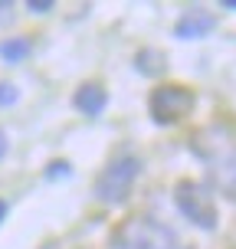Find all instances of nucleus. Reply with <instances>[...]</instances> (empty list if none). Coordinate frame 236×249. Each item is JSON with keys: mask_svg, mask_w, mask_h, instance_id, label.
<instances>
[{"mask_svg": "<svg viewBox=\"0 0 236 249\" xmlns=\"http://www.w3.org/2000/svg\"><path fill=\"white\" fill-rule=\"evenodd\" d=\"M194 151L203 158L217 190H223L226 197L236 200V141L233 138L226 135L223 128H207L194 138Z\"/></svg>", "mask_w": 236, "mask_h": 249, "instance_id": "nucleus-1", "label": "nucleus"}, {"mask_svg": "<svg viewBox=\"0 0 236 249\" xmlns=\"http://www.w3.org/2000/svg\"><path fill=\"white\" fill-rule=\"evenodd\" d=\"M138 174H141V158H135V154L112 158V161L105 164V171L99 174V180H95V197L102 203H109V207L125 203L128 194H131V187H135V180H138Z\"/></svg>", "mask_w": 236, "mask_h": 249, "instance_id": "nucleus-2", "label": "nucleus"}, {"mask_svg": "<svg viewBox=\"0 0 236 249\" xmlns=\"http://www.w3.org/2000/svg\"><path fill=\"white\" fill-rule=\"evenodd\" d=\"M118 249H187L171 226L158 223L151 216H135L118 230Z\"/></svg>", "mask_w": 236, "mask_h": 249, "instance_id": "nucleus-3", "label": "nucleus"}, {"mask_svg": "<svg viewBox=\"0 0 236 249\" xmlns=\"http://www.w3.org/2000/svg\"><path fill=\"white\" fill-rule=\"evenodd\" d=\"M174 203L181 216L190 220L197 230H217V203H213L210 190L197 180H181L174 187Z\"/></svg>", "mask_w": 236, "mask_h": 249, "instance_id": "nucleus-4", "label": "nucleus"}, {"mask_svg": "<svg viewBox=\"0 0 236 249\" xmlns=\"http://www.w3.org/2000/svg\"><path fill=\"white\" fill-rule=\"evenodd\" d=\"M148 108L158 124H174L194 108V92L187 86H158L148 99Z\"/></svg>", "mask_w": 236, "mask_h": 249, "instance_id": "nucleus-5", "label": "nucleus"}, {"mask_svg": "<svg viewBox=\"0 0 236 249\" xmlns=\"http://www.w3.org/2000/svg\"><path fill=\"white\" fill-rule=\"evenodd\" d=\"M213 26H217V20H213L210 10H203V7H190V10H184V17L177 20L174 36L177 39H203Z\"/></svg>", "mask_w": 236, "mask_h": 249, "instance_id": "nucleus-6", "label": "nucleus"}, {"mask_svg": "<svg viewBox=\"0 0 236 249\" xmlns=\"http://www.w3.org/2000/svg\"><path fill=\"white\" fill-rule=\"evenodd\" d=\"M73 105L79 108L82 115H89V118H95V115L105 112V105H109V92L99 86V82H86V86L75 89L73 95Z\"/></svg>", "mask_w": 236, "mask_h": 249, "instance_id": "nucleus-7", "label": "nucleus"}, {"mask_svg": "<svg viewBox=\"0 0 236 249\" xmlns=\"http://www.w3.org/2000/svg\"><path fill=\"white\" fill-rule=\"evenodd\" d=\"M30 39L26 36H7L0 39V59L7 62V66H17V62H23L26 56H30Z\"/></svg>", "mask_w": 236, "mask_h": 249, "instance_id": "nucleus-8", "label": "nucleus"}, {"mask_svg": "<svg viewBox=\"0 0 236 249\" xmlns=\"http://www.w3.org/2000/svg\"><path fill=\"white\" fill-rule=\"evenodd\" d=\"M135 66H138V72L154 75V72H161V69H164V56L158 50H141V53H138V59H135Z\"/></svg>", "mask_w": 236, "mask_h": 249, "instance_id": "nucleus-9", "label": "nucleus"}, {"mask_svg": "<svg viewBox=\"0 0 236 249\" xmlns=\"http://www.w3.org/2000/svg\"><path fill=\"white\" fill-rule=\"evenodd\" d=\"M17 99H20L17 86H10V82H0V108H10V105H17Z\"/></svg>", "mask_w": 236, "mask_h": 249, "instance_id": "nucleus-10", "label": "nucleus"}, {"mask_svg": "<svg viewBox=\"0 0 236 249\" xmlns=\"http://www.w3.org/2000/svg\"><path fill=\"white\" fill-rule=\"evenodd\" d=\"M26 10H30V13H50L53 10V0H30Z\"/></svg>", "mask_w": 236, "mask_h": 249, "instance_id": "nucleus-11", "label": "nucleus"}, {"mask_svg": "<svg viewBox=\"0 0 236 249\" xmlns=\"http://www.w3.org/2000/svg\"><path fill=\"white\" fill-rule=\"evenodd\" d=\"M66 177V174H69V164H66V161H56V164H50V171H46V177Z\"/></svg>", "mask_w": 236, "mask_h": 249, "instance_id": "nucleus-12", "label": "nucleus"}, {"mask_svg": "<svg viewBox=\"0 0 236 249\" xmlns=\"http://www.w3.org/2000/svg\"><path fill=\"white\" fill-rule=\"evenodd\" d=\"M10 20H13V3L3 0V3H0V23H10Z\"/></svg>", "mask_w": 236, "mask_h": 249, "instance_id": "nucleus-13", "label": "nucleus"}, {"mask_svg": "<svg viewBox=\"0 0 236 249\" xmlns=\"http://www.w3.org/2000/svg\"><path fill=\"white\" fill-rule=\"evenodd\" d=\"M7 154V138H3V131H0V158Z\"/></svg>", "mask_w": 236, "mask_h": 249, "instance_id": "nucleus-14", "label": "nucleus"}, {"mask_svg": "<svg viewBox=\"0 0 236 249\" xmlns=\"http://www.w3.org/2000/svg\"><path fill=\"white\" fill-rule=\"evenodd\" d=\"M3 216H7V200H0V223H3Z\"/></svg>", "mask_w": 236, "mask_h": 249, "instance_id": "nucleus-15", "label": "nucleus"}, {"mask_svg": "<svg viewBox=\"0 0 236 249\" xmlns=\"http://www.w3.org/2000/svg\"><path fill=\"white\" fill-rule=\"evenodd\" d=\"M223 10H236V0H223Z\"/></svg>", "mask_w": 236, "mask_h": 249, "instance_id": "nucleus-16", "label": "nucleus"}]
</instances>
